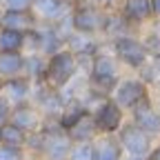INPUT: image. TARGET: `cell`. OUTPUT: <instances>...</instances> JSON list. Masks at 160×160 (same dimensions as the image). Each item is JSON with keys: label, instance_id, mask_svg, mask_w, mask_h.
<instances>
[{"label": "cell", "instance_id": "26", "mask_svg": "<svg viewBox=\"0 0 160 160\" xmlns=\"http://www.w3.org/2000/svg\"><path fill=\"white\" fill-rule=\"evenodd\" d=\"M142 45L145 49L149 51V56H158L160 53V31H149L145 38H142Z\"/></svg>", "mask_w": 160, "mask_h": 160}, {"label": "cell", "instance_id": "17", "mask_svg": "<svg viewBox=\"0 0 160 160\" xmlns=\"http://www.w3.org/2000/svg\"><path fill=\"white\" fill-rule=\"evenodd\" d=\"M131 27H133V25H131L120 11H113V13L107 11V16H105V27H102V33H100V36L109 38V42H111V40H116V38L131 36Z\"/></svg>", "mask_w": 160, "mask_h": 160}, {"label": "cell", "instance_id": "6", "mask_svg": "<svg viewBox=\"0 0 160 160\" xmlns=\"http://www.w3.org/2000/svg\"><path fill=\"white\" fill-rule=\"evenodd\" d=\"M105 16H107V11L98 9L96 5H76L73 11H71L73 31L100 36L102 33V27H105Z\"/></svg>", "mask_w": 160, "mask_h": 160}, {"label": "cell", "instance_id": "32", "mask_svg": "<svg viewBox=\"0 0 160 160\" xmlns=\"http://www.w3.org/2000/svg\"><path fill=\"white\" fill-rule=\"evenodd\" d=\"M151 62H153V65H156V67H158V69H160V53H158V56H153V58H151Z\"/></svg>", "mask_w": 160, "mask_h": 160}, {"label": "cell", "instance_id": "23", "mask_svg": "<svg viewBox=\"0 0 160 160\" xmlns=\"http://www.w3.org/2000/svg\"><path fill=\"white\" fill-rule=\"evenodd\" d=\"M27 136L20 127H16L13 122H7L0 127V145H9V147H22L25 149V142H27Z\"/></svg>", "mask_w": 160, "mask_h": 160}, {"label": "cell", "instance_id": "28", "mask_svg": "<svg viewBox=\"0 0 160 160\" xmlns=\"http://www.w3.org/2000/svg\"><path fill=\"white\" fill-rule=\"evenodd\" d=\"M11 111H13V105L9 102L7 98H2V96H0V127H2V125H7L9 120H11Z\"/></svg>", "mask_w": 160, "mask_h": 160}, {"label": "cell", "instance_id": "30", "mask_svg": "<svg viewBox=\"0 0 160 160\" xmlns=\"http://www.w3.org/2000/svg\"><path fill=\"white\" fill-rule=\"evenodd\" d=\"M149 160H160V145H156L149 153Z\"/></svg>", "mask_w": 160, "mask_h": 160}, {"label": "cell", "instance_id": "22", "mask_svg": "<svg viewBox=\"0 0 160 160\" xmlns=\"http://www.w3.org/2000/svg\"><path fill=\"white\" fill-rule=\"evenodd\" d=\"M25 40H27V33H22V31L0 29V51H5V53L22 51L25 53Z\"/></svg>", "mask_w": 160, "mask_h": 160}, {"label": "cell", "instance_id": "21", "mask_svg": "<svg viewBox=\"0 0 160 160\" xmlns=\"http://www.w3.org/2000/svg\"><path fill=\"white\" fill-rule=\"evenodd\" d=\"M25 78H29L33 85H42L45 82V73H47V56L42 53H25Z\"/></svg>", "mask_w": 160, "mask_h": 160}, {"label": "cell", "instance_id": "34", "mask_svg": "<svg viewBox=\"0 0 160 160\" xmlns=\"http://www.w3.org/2000/svg\"><path fill=\"white\" fill-rule=\"evenodd\" d=\"M2 82H5V80H2V76H0V87H2Z\"/></svg>", "mask_w": 160, "mask_h": 160}, {"label": "cell", "instance_id": "31", "mask_svg": "<svg viewBox=\"0 0 160 160\" xmlns=\"http://www.w3.org/2000/svg\"><path fill=\"white\" fill-rule=\"evenodd\" d=\"M93 2H96V5H105V7H109V5L116 2V0H93Z\"/></svg>", "mask_w": 160, "mask_h": 160}, {"label": "cell", "instance_id": "24", "mask_svg": "<svg viewBox=\"0 0 160 160\" xmlns=\"http://www.w3.org/2000/svg\"><path fill=\"white\" fill-rule=\"evenodd\" d=\"M67 160H93V142H73Z\"/></svg>", "mask_w": 160, "mask_h": 160}, {"label": "cell", "instance_id": "4", "mask_svg": "<svg viewBox=\"0 0 160 160\" xmlns=\"http://www.w3.org/2000/svg\"><path fill=\"white\" fill-rule=\"evenodd\" d=\"M147 98H151V87L145 82V80H140L138 76L120 78L118 87L111 93V100L118 107H122L125 111H131L133 107H138Z\"/></svg>", "mask_w": 160, "mask_h": 160}, {"label": "cell", "instance_id": "16", "mask_svg": "<svg viewBox=\"0 0 160 160\" xmlns=\"http://www.w3.org/2000/svg\"><path fill=\"white\" fill-rule=\"evenodd\" d=\"M131 25H142L153 18L151 11V0H122V9H120Z\"/></svg>", "mask_w": 160, "mask_h": 160}, {"label": "cell", "instance_id": "11", "mask_svg": "<svg viewBox=\"0 0 160 160\" xmlns=\"http://www.w3.org/2000/svg\"><path fill=\"white\" fill-rule=\"evenodd\" d=\"M73 9V5H69L67 0H33V16L38 18V22L42 25H53L58 20H62L65 16H69Z\"/></svg>", "mask_w": 160, "mask_h": 160}, {"label": "cell", "instance_id": "33", "mask_svg": "<svg viewBox=\"0 0 160 160\" xmlns=\"http://www.w3.org/2000/svg\"><path fill=\"white\" fill-rule=\"evenodd\" d=\"M67 2H69V5H73V7H76V2H78V0H67Z\"/></svg>", "mask_w": 160, "mask_h": 160}, {"label": "cell", "instance_id": "9", "mask_svg": "<svg viewBox=\"0 0 160 160\" xmlns=\"http://www.w3.org/2000/svg\"><path fill=\"white\" fill-rule=\"evenodd\" d=\"M131 122L138 125L142 131H147L149 136H160V109L153 105V100L147 98L142 100L138 107H133L131 111Z\"/></svg>", "mask_w": 160, "mask_h": 160}, {"label": "cell", "instance_id": "10", "mask_svg": "<svg viewBox=\"0 0 160 160\" xmlns=\"http://www.w3.org/2000/svg\"><path fill=\"white\" fill-rule=\"evenodd\" d=\"M9 122L20 127L25 133H33V131H40L45 127V116L40 113V109L29 100V102H20V105L13 107Z\"/></svg>", "mask_w": 160, "mask_h": 160}, {"label": "cell", "instance_id": "15", "mask_svg": "<svg viewBox=\"0 0 160 160\" xmlns=\"http://www.w3.org/2000/svg\"><path fill=\"white\" fill-rule=\"evenodd\" d=\"M93 160H125L118 136H98L93 140Z\"/></svg>", "mask_w": 160, "mask_h": 160}, {"label": "cell", "instance_id": "29", "mask_svg": "<svg viewBox=\"0 0 160 160\" xmlns=\"http://www.w3.org/2000/svg\"><path fill=\"white\" fill-rule=\"evenodd\" d=\"M151 11H153V18L160 20V0H151Z\"/></svg>", "mask_w": 160, "mask_h": 160}, {"label": "cell", "instance_id": "20", "mask_svg": "<svg viewBox=\"0 0 160 160\" xmlns=\"http://www.w3.org/2000/svg\"><path fill=\"white\" fill-rule=\"evenodd\" d=\"M87 113H89V109L85 107L82 98H73V100H69V102H65V109H62V113H60V118H58V125L65 131H69L78 120L85 118Z\"/></svg>", "mask_w": 160, "mask_h": 160}, {"label": "cell", "instance_id": "13", "mask_svg": "<svg viewBox=\"0 0 160 160\" xmlns=\"http://www.w3.org/2000/svg\"><path fill=\"white\" fill-rule=\"evenodd\" d=\"M31 93H33V82L29 78H25V76L9 78V80L2 82V87H0V96L7 98L13 107L20 105V102H29Z\"/></svg>", "mask_w": 160, "mask_h": 160}, {"label": "cell", "instance_id": "18", "mask_svg": "<svg viewBox=\"0 0 160 160\" xmlns=\"http://www.w3.org/2000/svg\"><path fill=\"white\" fill-rule=\"evenodd\" d=\"M67 133L71 138V142H93V140L100 136L98 125H96V120H93V113H87L85 118H80Z\"/></svg>", "mask_w": 160, "mask_h": 160}, {"label": "cell", "instance_id": "7", "mask_svg": "<svg viewBox=\"0 0 160 160\" xmlns=\"http://www.w3.org/2000/svg\"><path fill=\"white\" fill-rule=\"evenodd\" d=\"M125 109L118 107L113 100L109 98L107 102H102L96 111H93V120L98 125V131L100 136H116L120 129H122V125L127 122L125 120Z\"/></svg>", "mask_w": 160, "mask_h": 160}, {"label": "cell", "instance_id": "19", "mask_svg": "<svg viewBox=\"0 0 160 160\" xmlns=\"http://www.w3.org/2000/svg\"><path fill=\"white\" fill-rule=\"evenodd\" d=\"M25 58L27 56L22 51H11V53L0 51V76H2V80L22 76L25 73Z\"/></svg>", "mask_w": 160, "mask_h": 160}, {"label": "cell", "instance_id": "3", "mask_svg": "<svg viewBox=\"0 0 160 160\" xmlns=\"http://www.w3.org/2000/svg\"><path fill=\"white\" fill-rule=\"evenodd\" d=\"M45 145L40 160H67L71 151V138L69 133L58 125V120H45Z\"/></svg>", "mask_w": 160, "mask_h": 160}, {"label": "cell", "instance_id": "2", "mask_svg": "<svg viewBox=\"0 0 160 160\" xmlns=\"http://www.w3.org/2000/svg\"><path fill=\"white\" fill-rule=\"evenodd\" d=\"M109 45H111V53L118 58V62L122 67H127V69H131V71H136V73L151 60L149 51L142 45V40L136 38L133 33L116 38V40H111Z\"/></svg>", "mask_w": 160, "mask_h": 160}, {"label": "cell", "instance_id": "25", "mask_svg": "<svg viewBox=\"0 0 160 160\" xmlns=\"http://www.w3.org/2000/svg\"><path fill=\"white\" fill-rule=\"evenodd\" d=\"M0 160H29V153L22 147L0 145Z\"/></svg>", "mask_w": 160, "mask_h": 160}, {"label": "cell", "instance_id": "12", "mask_svg": "<svg viewBox=\"0 0 160 160\" xmlns=\"http://www.w3.org/2000/svg\"><path fill=\"white\" fill-rule=\"evenodd\" d=\"M65 49H69L76 58H96L100 51H102V45H100L98 36H89V33L73 31V33L67 38Z\"/></svg>", "mask_w": 160, "mask_h": 160}, {"label": "cell", "instance_id": "5", "mask_svg": "<svg viewBox=\"0 0 160 160\" xmlns=\"http://www.w3.org/2000/svg\"><path fill=\"white\" fill-rule=\"evenodd\" d=\"M116 136H118V140H120V145H122L125 156L149 158L151 149L156 147V145H153V136H149L147 131H142L138 125H133L131 120H127V122L122 125V129H120Z\"/></svg>", "mask_w": 160, "mask_h": 160}, {"label": "cell", "instance_id": "27", "mask_svg": "<svg viewBox=\"0 0 160 160\" xmlns=\"http://www.w3.org/2000/svg\"><path fill=\"white\" fill-rule=\"evenodd\" d=\"M33 0H0V9L9 11H31Z\"/></svg>", "mask_w": 160, "mask_h": 160}, {"label": "cell", "instance_id": "14", "mask_svg": "<svg viewBox=\"0 0 160 160\" xmlns=\"http://www.w3.org/2000/svg\"><path fill=\"white\" fill-rule=\"evenodd\" d=\"M38 18L33 11H9V9H0V29H13V31H22L29 33L38 27Z\"/></svg>", "mask_w": 160, "mask_h": 160}, {"label": "cell", "instance_id": "1", "mask_svg": "<svg viewBox=\"0 0 160 160\" xmlns=\"http://www.w3.org/2000/svg\"><path fill=\"white\" fill-rule=\"evenodd\" d=\"M78 73H80V67H78L76 56L69 49H62V51H58V53L47 58L45 85L56 89V91H60V89H65Z\"/></svg>", "mask_w": 160, "mask_h": 160}, {"label": "cell", "instance_id": "8", "mask_svg": "<svg viewBox=\"0 0 160 160\" xmlns=\"http://www.w3.org/2000/svg\"><path fill=\"white\" fill-rule=\"evenodd\" d=\"M31 102L40 109V113L45 116V120H58L60 113L65 109V100L60 96V91L42 85H33V93H31Z\"/></svg>", "mask_w": 160, "mask_h": 160}]
</instances>
